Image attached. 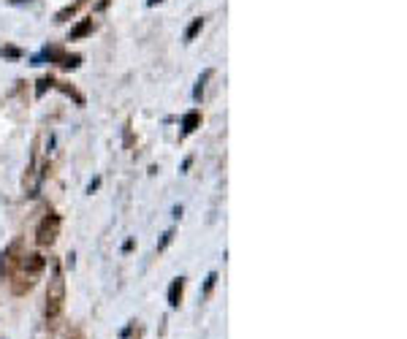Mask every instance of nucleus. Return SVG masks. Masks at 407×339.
I'll use <instances>...</instances> for the list:
<instances>
[{
    "label": "nucleus",
    "instance_id": "f257e3e1",
    "mask_svg": "<svg viewBox=\"0 0 407 339\" xmlns=\"http://www.w3.org/2000/svg\"><path fill=\"white\" fill-rule=\"evenodd\" d=\"M44 269H46V261L41 252H24V255H20V261L14 264V269L8 271L11 274V291L17 296H24L27 291H33L36 282L41 280Z\"/></svg>",
    "mask_w": 407,
    "mask_h": 339
},
{
    "label": "nucleus",
    "instance_id": "f03ea898",
    "mask_svg": "<svg viewBox=\"0 0 407 339\" xmlns=\"http://www.w3.org/2000/svg\"><path fill=\"white\" fill-rule=\"evenodd\" d=\"M63 310H66V280H63V271L55 269L46 288V320L55 323L63 315Z\"/></svg>",
    "mask_w": 407,
    "mask_h": 339
},
{
    "label": "nucleus",
    "instance_id": "7ed1b4c3",
    "mask_svg": "<svg viewBox=\"0 0 407 339\" xmlns=\"http://www.w3.org/2000/svg\"><path fill=\"white\" fill-rule=\"evenodd\" d=\"M57 236H60V217L57 215H46L44 220L38 223V228H36V242L41 247H52L57 242Z\"/></svg>",
    "mask_w": 407,
    "mask_h": 339
},
{
    "label": "nucleus",
    "instance_id": "20e7f679",
    "mask_svg": "<svg viewBox=\"0 0 407 339\" xmlns=\"http://www.w3.org/2000/svg\"><path fill=\"white\" fill-rule=\"evenodd\" d=\"M199 122H201V114L196 112V109H193V112H187L185 114V120H182V134L185 136L193 134V131L199 128Z\"/></svg>",
    "mask_w": 407,
    "mask_h": 339
},
{
    "label": "nucleus",
    "instance_id": "39448f33",
    "mask_svg": "<svg viewBox=\"0 0 407 339\" xmlns=\"http://www.w3.org/2000/svg\"><path fill=\"white\" fill-rule=\"evenodd\" d=\"M182 280H174L171 288H169V307H180V298H182Z\"/></svg>",
    "mask_w": 407,
    "mask_h": 339
},
{
    "label": "nucleus",
    "instance_id": "423d86ee",
    "mask_svg": "<svg viewBox=\"0 0 407 339\" xmlns=\"http://www.w3.org/2000/svg\"><path fill=\"white\" fill-rule=\"evenodd\" d=\"M92 30V20H85V22H79L73 30H71V41H76V38H85L87 33Z\"/></svg>",
    "mask_w": 407,
    "mask_h": 339
},
{
    "label": "nucleus",
    "instance_id": "0eeeda50",
    "mask_svg": "<svg viewBox=\"0 0 407 339\" xmlns=\"http://www.w3.org/2000/svg\"><path fill=\"white\" fill-rule=\"evenodd\" d=\"M201 27H204L201 20H193V22H190V27H187V33H185V41H193V38L201 33Z\"/></svg>",
    "mask_w": 407,
    "mask_h": 339
},
{
    "label": "nucleus",
    "instance_id": "6e6552de",
    "mask_svg": "<svg viewBox=\"0 0 407 339\" xmlns=\"http://www.w3.org/2000/svg\"><path fill=\"white\" fill-rule=\"evenodd\" d=\"M212 76V71H204V76L199 79V85H196V90H193V98L196 101H201V95H204V85H206V79Z\"/></svg>",
    "mask_w": 407,
    "mask_h": 339
},
{
    "label": "nucleus",
    "instance_id": "1a4fd4ad",
    "mask_svg": "<svg viewBox=\"0 0 407 339\" xmlns=\"http://www.w3.org/2000/svg\"><path fill=\"white\" fill-rule=\"evenodd\" d=\"M215 280H217V274H209V280H206V294L215 288Z\"/></svg>",
    "mask_w": 407,
    "mask_h": 339
},
{
    "label": "nucleus",
    "instance_id": "9d476101",
    "mask_svg": "<svg viewBox=\"0 0 407 339\" xmlns=\"http://www.w3.org/2000/svg\"><path fill=\"white\" fill-rule=\"evenodd\" d=\"M3 55H8V57H17V55H20V52H17V49H11V46H8V49H3Z\"/></svg>",
    "mask_w": 407,
    "mask_h": 339
},
{
    "label": "nucleus",
    "instance_id": "9b49d317",
    "mask_svg": "<svg viewBox=\"0 0 407 339\" xmlns=\"http://www.w3.org/2000/svg\"><path fill=\"white\" fill-rule=\"evenodd\" d=\"M98 185H101V180H92V182H90V187H87V190H90V193H92V190H98Z\"/></svg>",
    "mask_w": 407,
    "mask_h": 339
},
{
    "label": "nucleus",
    "instance_id": "f8f14e48",
    "mask_svg": "<svg viewBox=\"0 0 407 339\" xmlns=\"http://www.w3.org/2000/svg\"><path fill=\"white\" fill-rule=\"evenodd\" d=\"M147 3H150V6H155V3H160V0H147Z\"/></svg>",
    "mask_w": 407,
    "mask_h": 339
}]
</instances>
